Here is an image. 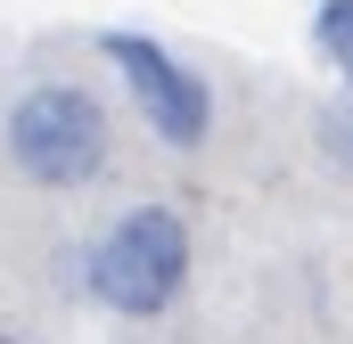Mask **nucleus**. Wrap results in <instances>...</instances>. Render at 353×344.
Instances as JSON below:
<instances>
[{"label":"nucleus","mask_w":353,"mask_h":344,"mask_svg":"<svg viewBox=\"0 0 353 344\" xmlns=\"http://www.w3.org/2000/svg\"><path fill=\"white\" fill-rule=\"evenodd\" d=\"M90 303L123 312V320H157L173 312V295L189 287V222L173 205H123L83 255Z\"/></svg>","instance_id":"nucleus-1"},{"label":"nucleus","mask_w":353,"mask_h":344,"mask_svg":"<svg viewBox=\"0 0 353 344\" xmlns=\"http://www.w3.org/2000/svg\"><path fill=\"white\" fill-rule=\"evenodd\" d=\"M0 148H8L17 180H33V189H83L107 172V107L83 83H33L8 98Z\"/></svg>","instance_id":"nucleus-2"},{"label":"nucleus","mask_w":353,"mask_h":344,"mask_svg":"<svg viewBox=\"0 0 353 344\" xmlns=\"http://www.w3.org/2000/svg\"><path fill=\"white\" fill-rule=\"evenodd\" d=\"M99 58L123 74V98L140 107V123L165 140V148H205V131H214V98H205V83L181 66L173 50L157 41V33H99Z\"/></svg>","instance_id":"nucleus-3"},{"label":"nucleus","mask_w":353,"mask_h":344,"mask_svg":"<svg viewBox=\"0 0 353 344\" xmlns=\"http://www.w3.org/2000/svg\"><path fill=\"white\" fill-rule=\"evenodd\" d=\"M312 41H321L329 58L345 50V41H353V0H321V17H312Z\"/></svg>","instance_id":"nucleus-4"},{"label":"nucleus","mask_w":353,"mask_h":344,"mask_svg":"<svg viewBox=\"0 0 353 344\" xmlns=\"http://www.w3.org/2000/svg\"><path fill=\"white\" fill-rule=\"evenodd\" d=\"M321 148L353 172V98H345V107H321Z\"/></svg>","instance_id":"nucleus-5"},{"label":"nucleus","mask_w":353,"mask_h":344,"mask_svg":"<svg viewBox=\"0 0 353 344\" xmlns=\"http://www.w3.org/2000/svg\"><path fill=\"white\" fill-rule=\"evenodd\" d=\"M337 74H345V90H353V41H345V50H337Z\"/></svg>","instance_id":"nucleus-6"},{"label":"nucleus","mask_w":353,"mask_h":344,"mask_svg":"<svg viewBox=\"0 0 353 344\" xmlns=\"http://www.w3.org/2000/svg\"><path fill=\"white\" fill-rule=\"evenodd\" d=\"M0 344H33V336H25V328H8V320H0Z\"/></svg>","instance_id":"nucleus-7"}]
</instances>
